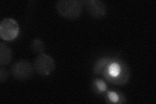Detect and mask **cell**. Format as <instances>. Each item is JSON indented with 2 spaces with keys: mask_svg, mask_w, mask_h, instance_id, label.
Returning <instances> with one entry per match:
<instances>
[{
  "mask_svg": "<svg viewBox=\"0 0 156 104\" xmlns=\"http://www.w3.org/2000/svg\"><path fill=\"white\" fill-rule=\"evenodd\" d=\"M107 100L109 101V103H119V92H116L114 91L107 92Z\"/></svg>",
  "mask_w": 156,
  "mask_h": 104,
  "instance_id": "8fae6325",
  "label": "cell"
},
{
  "mask_svg": "<svg viewBox=\"0 0 156 104\" xmlns=\"http://www.w3.org/2000/svg\"><path fill=\"white\" fill-rule=\"evenodd\" d=\"M19 33V26L12 18H5L0 24V37L4 41H11L16 38Z\"/></svg>",
  "mask_w": 156,
  "mask_h": 104,
  "instance_id": "5b68a950",
  "label": "cell"
},
{
  "mask_svg": "<svg viewBox=\"0 0 156 104\" xmlns=\"http://www.w3.org/2000/svg\"><path fill=\"white\" fill-rule=\"evenodd\" d=\"M12 59V52L10 48L5 43L0 44V65L6 66L11 63Z\"/></svg>",
  "mask_w": 156,
  "mask_h": 104,
  "instance_id": "52a82bcc",
  "label": "cell"
},
{
  "mask_svg": "<svg viewBox=\"0 0 156 104\" xmlns=\"http://www.w3.org/2000/svg\"><path fill=\"white\" fill-rule=\"evenodd\" d=\"M101 75L105 80L115 85H123L129 81L130 70L123 60L118 57H110Z\"/></svg>",
  "mask_w": 156,
  "mask_h": 104,
  "instance_id": "6da1fadb",
  "label": "cell"
},
{
  "mask_svg": "<svg viewBox=\"0 0 156 104\" xmlns=\"http://www.w3.org/2000/svg\"><path fill=\"white\" fill-rule=\"evenodd\" d=\"M9 77V72L7 69L2 66L0 68V83L7 81Z\"/></svg>",
  "mask_w": 156,
  "mask_h": 104,
  "instance_id": "7c38bea8",
  "label": "cell"
},
{
  "mask_svg": "<svg viewBox=\"0 0 156 104\" xmlns=\"http://www.w3.org/2000/svg\"><path fill=\"white\" fill-rule=\"evenodd\" d=\"M33 66L34 71L39 75L48 76L54 70L55 63L51 56L42 53L35 57Z\"/></svg>",
  "mask_w": 156,
  "mask_h": 104,
  "instance_id": "3957f363",
  "label": "cell"
},
{
  "mask_svg": "<svg viewBox=\"0 0 156 104\" xmlns=\"http://www.w3.org/2000/svg\"><path fill=\"white\" fill-rule=\"evenodd\" d=\"M83 7L89 15L93 18L99 19L105 16L107 8L105 5L100 0H88L83 2Z\"/></svg>",
  "mask_w": 156,
  "mask_h": 104,
  "instance_id": "8992f818",
  "label": "cell"
},
{
  "mask_svg": "<svg viewBox=\"0 0 156 104\" xmlns=\"http://www.w3.org/2000/svg\"><path fill=\"white\" fill-rule=\"evenodd\" d=\"M82 1L79 0H61L56 3V9L61 16L68 20L79 18L83 11Z\"/></svg>",
  "mask_w": 156,
  "mask_h": 104,
  "instance_id": "7a4b0ae2",
  "label": "cell"
},
{
  "mask_svg": "<svg viewBox=\"0 0 156 104\" xmlns=\"http://www.w3.org/2000/svg\"><path fill=\"white\" fill-rule=\"evenodd\" d=\"M92 88H93L95 92L98 94H101L106 91V83L101 79H96L93 83H92Z\"/></svg>",
  "mask_w": 156,
  "mask_h": 104,
  "instance_id": "30bf717a",
  "label": "cell"
},
{
  "mask_svg": "<svg viewBox=\"0 0 156 104\" xmlns=\"http://www.w3.org/2000/svg\"><path fill=\"white\" fill-rule=\"evenodd\" d=\"M31 63L26 59H22L14 63L11 67V74L18 80H26L30 78L33 72Z\"/></svg>",
  "mask_w": 156,
  "mask_h": 104,
  "instance_id": "277c9868",
  "label": "cell"
},
{
  "mask_svg": "<svg viewBox=\"0 0 156 104\" xmlns=\"http://www.w3.org/2000/svg\"><path fill=\"white\" fill-rule=\"evenodd\" d=\"M110 57H104L99 59L98 60L96 61L93 68V72L96 75L101 74L102 71L104 70L105 66L107 63L109 62Z\"/></svg>",
  "mask_w": 156,
  "mask_h": 104,
  "instance_id": "ba28073f",
  "label": "cell"
},
{
  "mask_svg": "<svg viewBox=\"0 0 156 104\" xmlns=\"http://www.w3.org/2000/svg\"><path fill=\"white\" fill-rule=\"evenodd\" d=\"M31 50L36 53L41 54L45 50V45L41 40L38 38H36L35 40L33 41L31 45Z\"/></svg>",
  "mask_w": 156,
  "mask_h": 104,
  "instance_id": "9c48e42d",
  "label": "cell"
}]
</instances>
